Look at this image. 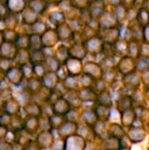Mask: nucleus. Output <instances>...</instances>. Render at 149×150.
Segmentation results:
<instances>
[{"instance_id": "b1692460", "label": "nucleus", "mask_w": 149, "mask_h": 150, "mask_svg": "<svg viewBox=\"0 0 149 150\" xmlns=\"http://www.w3.org/2000/svg\"><path fill=\"white\" fill-rule=\"evenodd\" d=\"M82 118L83 120V123L90 127H94V125L98 121V119L97 117V114L94 111V108L92 109H86L83 112Z\"/></svg>"}, {"instance_id": "f8f14e48", "label": "nucleus", "mask_w": 149, "mask_h": 150, "mask_svg": "<svg viewBox=\"0 0 149 150\" xmlns=\"http://www.w3.org/2000/svg\"><path fill=\"white\" fill-rule=\"evenodd\" d=\"M68 50H69V56L71 58L84 61L87 58V56H89L83 43L71 42L68 44Z\"/></svg>"}, {"instance_id": "9d476101", "label": "nucleus", "mask_w": 149, "mask_h": 150, "mask_svg": "<svg viewBox=\"0 0 149 150\" xmlns=\"http://www.w3.org/2000/svg\"><path fill=\"white\" fill-rule=\"evenodd\" d=\"M55 30L57 32L60 42L61 43H71L72 37H73V30L70 27L68 21L59 25L55 27Z\"/></svg>"}, {"instance_id": "58836bf2", "label": "nucleus", "mask_w": 149, "mask_h": 150, "mask_svg": "<svg viewBox=\"0 0 149 150\" xmlns=\"http://www.w3.org/2000/svg\"><path fill=\"white\" fill-rule=\"evenodd\" d=\"M146 106L149 108V93L147 94V97H146Z\"/></svg>"}, {"instance_id": "2f4dec72", "label": "nucleus", "mask_w": 149, "mask_h": 150, "mask_svg": "<svg viewBox=\"0 0 149 150\" xmlns=\"http://www.w3.org/2000/svg\"><path fill=\"white\" fill-rule=\"evenodd\" d=\"M72 6L78 10L87 9L90 3V0H69Z\"/></svg>"}, {"instance_id": "423d86ee", "label": "nucleus", "mask_w": 149, "mask_h": 150, "mask_svg": "<svg viewBox=\"0 0 149 150\" xmlns=\"http://www.w3.org/2000/svg\"><path fill=\"white\" fill-rule=\"evenodd\" d=\"M98 23H99L100 30L119 25V23L118 22L115 15L113 14V12L112 11V10L110 8H108L101 15V17L98 18Z\"/></svg>"}, {"instance_id": "a878e982", "label": "nucleus", "mask_w": 149, "mask_h": 150, "mask_svg": "<svg viewBox=\"0 0 149 150\" xmlns=\"http://www.w3.org/2000/svg\"><path fill=\"white\" fill-rule=\"evenodd\" d=\"M140 46L141 42L137 40H130L128 41V53L127 55L133 58L137 59L140 57Z\"/></svg>"}, {"instance_id": "393cba45", "label": "nucleus", "mask_w": 149, "mask_h": 150, "mask_svg": "<svg viewBox=\"0 0 149 150\" xmlns=\"http://www.w3.org/2000/svg\"><path fill=\"white\" fill-rule=\"evenodd\" d=\"M108 135L115 137L117 139L122 140L126 135V132L123 129L122 126H120L118 123H112L110 125V127L108 129Z\"/></svg>"}, {"instance_id": "473e14b6", "label": "nucleus", "mask_w": 149, "mask_h": 150, "mask_svg": "<svg viewBox=\"0 0 149 150\" xmlns=\"http://www.w3.org/2000/svg\"><path fill=\"white\" fill-rule=\"evenodd\" d=\"M140 57L149 58V43L147 42H141L140 46Z\"/></svg>"}, {"instance_id": "ddd939ff", "label": "nucleus", "mask_w": 149, "mask_h": 150, "mask_svg": "<svg viewBox=\"0 0 149 150\" xmlns=\"http://www.w3.org/2000/svg\"><path fill=\"white\" fill-rule=\"evenodd\" d=\"M116 105H117V110L120 113H123L126 111L134 107L133 101V98L131 97V94L120 95L116 101Z\"/></svg>"}, {"instance_id": "aec40b11", "label": "nucleus", "mask_w": 149, "mask_h": 150, "mask_svg": "<svg viewBox=\"0 0 149 150\" xmlns=\"http://www.w3.org/2000/svg\"><path fill=\"white\" fill-rule=\"evenodd\" d=\"M93 108H94V111H95V112L97 114V117L98 120L107 122L109 120V119L111 118L112 110H111L110 106L96 104V105Z\"/></svg>"}, {"instance_id": "39448f33", "label": "nucleus", "mask_w": 149, "mask_h": 150, "mask_svg": "<svg viewBox=\"0 0 149 150\" xmlns=\"http://www.w3.org/2000/svg\"><path fill=\"white\" fill-rule=\"evenodd\" d=\"M98 34L103 40V41L106 44H114L116 41L121 39L119 25L100 30Z\"/></svg>"}, {"instance_id": "1a4fd4ad", "label": "nucleus", "mask_w": 149, "mask_h": 150, "mask_svg": "<svg viewBox=\"0 0 149 150\" xmlns=\"http://www.w3.org/2000/svg\"><path fill=\"white\" fill-rule=\"evenodd\" d=\"M108 8L109 7L105 0H90L88 7L92 18L96 19H98Z\"/></svg>"}, {"instance_id": "9b49d317", "label": "nucleus", "mask_w": 149, "mask_h": 150, "mask_svg": "<svg viewBox=\"0 0 149 150\" xmlns=\"http://www.w3.org/2000/svg\"><path fill=\"white\" fill-rule=\"evenodd\" d=\"M83 61L70 57L63 65L65 66L68 75L79 76L83 72Z\"/></svg>"}, {"instance_id": "a211bd4d", "label": "nucleus", "mask_w": 149, "mask_h": 150, "mask_svg": "<svg viewBox=\"0 0 149 150\" xmlns=\"http://www.w3.org/2000/svg\"><path fill=\"white\" fill-rule=\"evenodd\" d=\"M47 19L53 25V28H55L59 25H61V24H62V23L67 21L65 14L60 9H58V8L56 10H54V11H52L48 14Z\"/></svg>"}, {"instance_id": "4468645a", "label": "nucleus", "mask_w": 149, "mask_h": 150, "mask_svg": "<svg viewBox=\"0 0 149 150\" xmlns=\"http://www.w3.org/2000/svg\"><path fill=\"white\" fill-rule=\"evenodd\" d=\"M78 96L83 103H96L97 93L92 88H80L78 91Z\"/></svg>"}, {"instance_id": "7ed1b4c3", "label": "nucleus", "mask_w": 149, "mask_h": 150, "mask_svg": "<svg viewBox=\"0 0 149 150\" xmlns=\"http://www.w3.org/2000/svg\"><path fill=\"white\" fill-rule=\"evenodd\" d=\"M122 82H123L124 87L127 91H131L132 92L133 91L141 88L142 85L141 73L137 70H135L130 74H127L126 76H123Z\"/></svg>"}, {"instance_id": "c85d7f7f", "label": "nucleus", "mask_w": 149, "mask_h": 150, "mask_svg": "<svg viewBox=\"0 0 149 150\" xmlns=\"http://www.w3.org/2000/svg\"><path fill=\"white\" fill-rule=\"evenodd\" d=\"M79 81L81 88H92L96 79L86 73H82L79 76Z\"/></svg>"}, {"instance_id": "72a5a7b5", "label": "nucleus", "mask_w": 149, "mask_h": 150, "mask_svg": "<svg viewBox=\"0 0 149 150\" xmlns=\"http://www.w3.org/2000/svg\"><path fill=\"white\" fill-rule=\"evenodd\" d=\"M141 82L143 87L149 86V69L141 72Z\"/></svg>"}, {"instance_id": "f257e3e1", "label": "nucleus", "mask_w": 149, "mask_h": 150, "mask_svg": "<svg viewBox=\"0 0 149 150\" xmlns=\"http://www.w3.org/2000/svg\"><path fill=\"white\" fill-rule=\"evenodd\" d=\"M84 47L86 48V51L88 53L89 56L94 57L103 52V47L105 45V42L99 36V34L92 36L84 41Z\"/></svg>"}, {"instance_id": "c756f323", "label": "nucleus", "mask_w": 149, "mask_h": 150, "mask_svg": "<svg viewBox=\"0 0 149 150\" xmlns=\"http://www.w3.org/2000/svg\"><path fill=\"white\" fill-rule=\"evenodd\" d=\"M79 20V22L83 25V26L86 25L91 19L92 17L90 13L89 9H83V10H80V13H79V17L77 18Z\"/></svg>"}, {"instance_id": "dca6fc26", "label": "nucleus", "mask_w": 149, "mask_h": 150, "mask_svg": "<svg viewBox=\"0 0 149 150\" xmlns=\"http://www.w3.org/2000/svg\"><path fill=\"white\" fill-rule=\"evenodd\" d=\"M134 135H135V137L131 141V142L132 143H138V142H142L145 139V137L147 135V132L144 131V129H142L141 127L133 126V127H129L128 133L126 132V136L128 139H130V138L133 137Z\"/></svg>"}, {"instance_id": "20e7f679", "label": "nucleus", "mask_w": 149, "mask_h": 150, "mask_svg": "<svg viewBox=\"0 0 149 150\" xmlns=\"http://www.w3.org/2000/svg\"><path fill=\"white\" fill-rule=\"evenodd\" d=\"M64 145V150H86L87 141L78 134H76L67 137Z\"/></svg>"}, {"instance_id": "ea45409f", "label": "nucleus", "mask_w": 149, "mask_h": 150, "mask_svg": "<svg viewBox=\"0 0 149 150\" xmlns=\"http://www.w3.org/2000/svg\"><path fill=\"white\" fill-rule=\"evenodd\" d=\"M120 150H130V149H127V147H122Z\"/></svg>"}, {"instance_id": "e433bc0d", "label": "nucleus", "mask_w": 149, "mask_h": 150, "mask_svg": "<svg viewBox=\"0 0 149 150\" xmlns=\"http://www.w3.org/2000/svg\"><path fill=\"white\" fill-rule=\"evenodd\" d=\"M108 7H114L121 4V0H105Z\"/></svg>"}, {"instance_id": "c9c22d12", "label": "nucleus", "mask_w": 149, "mask_h": 150, "mask_svg": "<svg viewBox=\"0 0 149 150\" xmlns=\"http://www.w3.org/2000/svg\"><path fill=\"white\" fill-rule=\"evenodd\" d=\"M143 41L149 43V24L143 27Z\"/></svg>"}, {"instance_id": "0eeeda50", "label": "nucleus", "mask_w": 149, "mask_h": 150, "mask_svg": "<svg viewBox=\"0 0 149 150\" xmlns=\"http://www.w3.org/2000/svg\"><path fill=\"white\" fill-rule=\"evenodd\" d=\"M90 76H91L94 79H101L103 76V69L100 66V64L94 60H89L84 62L83 63V72Z\"/></svg>"}, {"instance_id": "4c0bfd02", "label": "nucleus", "mask_w": 149, "mask_h": 150, "mask_svg": "<svg viewBox=\"0 0 149 150\" xmlns=\"http://www.w3.org/2000/svg\"><path fill=\"white\" fill-rule=\"evenodd\" d=\"M141 7L145 8L147 11H149V0H144L143 4H142V6H141Z\"/></svg>"}, {"instance_id": "412c9836", "label": "nucleus", "mask_w": 149, "mask_h": 150, "mask_svg": "<svg viewBox=\"0 0 149 150\" xmlns=\"http://www.w3.org/2000/svg\"><path fill=\"white\" fill-rule=\"evenodd\" d=\"M61 83L66 91H78L81 88L79 76H76L68 75L63 81H61Z\"/></svg>"}, {"instance_id": "2eb2a0df", "label": "nucleus", "mask_w": 149, "mask_h": 150, "mask_svg": "<svg viewBox=\"0 0 149 150\" xmlns=\"http://www.w3.org/2000/svg\"><path fill=\"white\" fill-rule=\"evenodd\" d=\"M54 57L63 65L70 58L68 45L67 46L65 43H61L57 45L54 49Z\"/></svg>"}, {"instance_id": "f704fd0d", "label": "nucleus", "mask_w": 149, "mask_h": 150, "mask_svg": "<svg viewBox=\"0 0 149 150\" xmlns=\"http://www.w3.org/2000/svg\"><path fill=\"white\" fill-rule=\"evenodd\" d=\"M136 1L137 0H121V4H123L126 8H132L135 6Z\"/></svg>"}, {"instance_id": "cd10ccee", "label": "nucleus", "mask_w": 149, "mask_h": 150, "mask_svg": "<svg viewBox=\"0 0 149 150\" xmlns=\"http://www.w3.org/2000/svg\"><path fill=\"white\" fill-rule=\"evenodd\" d=\"M137 22L142 25L143 27L149 24V11H147L145 8L141 7L138 10V13H137V18H136Z\"/></svg>"}, {"instance_id": "6ab92c4d", "label": "nucleus", "mask_w": 149, "mask_h": 150, "mask_svg": "<svg viewBox=\"0 0 149 150\" xmlns=\"http://www.w3.org/2000/svg\"><path fill=\"white\" fill-rule=\"evenodd\" d=\"M112 11L113 12V14L115 15L118 22L119 23V25H123V24H126V18H127V11L128 8H126V6H124L123 4H119L117 6L114 7H109Z\"/></svg>"}, {"instance_id": "f3484780", "label": "nucleus", "mask_w": 149, "mask_h": 150, "mask_svg": "<svg viewBox=\"0 0 149 150\" xmlns=\"http://www.w3.org/2000/svg\"><path fill=\"white\" fill-rule=\"evenodd\" d=\"M113 50L117 59L126 56L128 53V41L124 39H119L113 44Z\"/></svg>"}, {"instance_id": "bb28decb", "label": "nucleus", "mask_w": 149, "mask_h": 150, "mask_svg": "<svg viewBox=\"0 0 149 150\" xmlns=\"http://www.w3.org/2000/svg\"><path fill=\"white\" fill-rule=\"evenodd\" d=\"M117 61L118 59L116 57H111V56H105L99 62L103 71L108 70V69H115L116 68V64H117Z\"/></svg>"}, {"instance_id": "5701e85b", "label": "nucleus", "mask_w": 149, "mask_h": 150, "mask_svg": "<svg viewBox=\"0 0 149 150\" xmlns=\"http://www.w3.org/2000/svg\"><path fill=\"white\" fill-rule=\"evenodd\" d=\"M96 104H99V105H103L112 107V105L113 104V96L112 95L111 91L107 89V90L98 93Z\"/></svg>"}, {"instance_id": "7c9ffc66", "label": "nucleus", "mask_w": 149, "mask_h": 150, "mask_svg": "<svg viewBox=\"0 0 149 150\" xmlns=\"http://www.w3.org/2000/svg\"><path fill=\"white\" fill-rule=\"evenodd\" d=\"M136 62V70L140 73L149 69V58L139 57L135 59Z\"/></svg>"}, {"instance_id": "6e6552de", "label": "nucleus", "mask_w": 149, "mask_h": 150, "mask_svg": "<svg viewBox=\"0 0 149 150\" xmlns=\"http://www.w3.org/2000/svg\"><path fill=\"white\" fill-rule=\"evenodd\" d=\"M41 41L43 47H54L60 42L57 32L55 28L49 27L42 35H41Z\"/></svg>"}, {"instance_id": "4be33fe9", "label": "nucleus", "mask_w": 149, "mask_h": 150, "mask_svg": "<svg viewBox=\"0 0 149 150\" xmlns=\"http://www.w3.org/2000/svg\"><path fill=\"white\" fill-rule=\"evenodd\" d=\"M120 115H121V122L123 126L131 127L134 125L136 121V114L134 112V108L129 109L125 112L120 113Z\"/></svg>"}, {"instance_id": "a19ab883", "label": "nucleus", "mask_w": 149, "mask_h": 150, "mask_svg": "<svg viewBox=\"0 0 149 150\" xmlns=\"http://www.w3.org/2000/svg\"><path fill=\"white\" fill-rule=\"evenodd\" d=\"M148 134H149V132H148Z\"/></svg>"}, {"instance_id": "f03ea898", "label": "nucleus", "mask_w": 149, "mask_h": 150, "mask_svg": "<svg viewBox=\"0 0 149 150\" xmlns=\"http://www.w3.org/2000/svg\"><path fill=\"white\" fill-rule=\"evenodd\" d=\"M116 69L119 73L122 76H126L136 70V62L135 59L126 55L119 58L116 64Z\"/></svg>"}]
</instances>
